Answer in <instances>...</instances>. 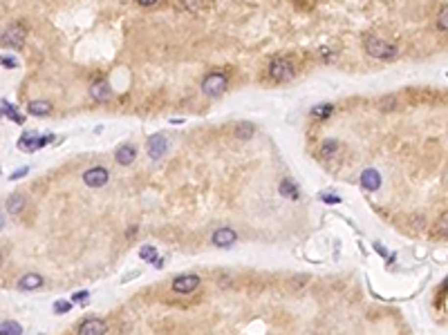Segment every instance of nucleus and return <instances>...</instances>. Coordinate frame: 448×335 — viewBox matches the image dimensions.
Returning a JSON list of instances; mask_svg holds the SVG:
<instances>
[{"mask_svg":"<svg viewBox=\"0 0 448 335\" xmlns=\"http://www.w3.org/2000/svg\"><path fill=\"white\" fill-rule=\"evenodd\" d=\"M365 49H368L370 56L379 58V61H395L399 49H397L395 42H388L379 36H368L365 38Z\"/></svg>","mask_w":448,"mask_h":335,"instance_id":"nucleus-1","label":"nucleus"},{"mask_svg":"<svg viewBox=\"0 0 448 335\" xmlns=\"http://www.w3.org/2000/svg\"><path fill=\"white\" fill-rule=\"evenodd\" d=\"M224 89H227V76L220 72L209 74L204 79V83H202V92L206 96H220Z\"/></svg>","mask_w":448,"mask_h":335,"instance_id":"nucleus-2","label":"nucleus"},{"mask_svg":"<svg viewBox=\"0 0 448 335\" xmlns=\"http://www.w3.org/2000/svg\"><path fill=\"white\" fill-rule=\"evenodd\" d=\"M269 76L274 81H289L294 76V65L287 58H274L269 63Z\"/></svg>","mask_w":448,"mask_h":335,"instance_id":"nucleus-3","label":"nucleus"},{"mask_svg":"<svg viewBox=\"0 0 448 335\" xmlns=\"http://www.w3.org/2000/svg\"><path fill=\"white\" fill-rule=\"evenodd\" d=\"M25 27L23 25H11L9 29H5V34H2V45L5 47H14V49H18V47H23V42H25Z\"/></svg>","mask_w":448,"mask_h":335,"instance_id":"nucleus-4","label":"nucleus"},{"mask_svg":"<svg viewBox=\"0 0 448 335\" xmlns=\"http://www.w3.org/2000/svg\"><path fill=\"white\" fill-rule=\"evenodd\" d=\"M83 184L90 188H101L108 184V170L106 168H90L83 172Z\"/></svg>","mask_w":448,"mask_h":335,"instance_id":"nucleus-5","label":"nucleus"},{"mask_svg":"<svg viewBox=\"0 0 448 335\" xmlns=\"http://www.w3.org/2000/svg\"><path fill=\"white\" fill-rule=\"evenodd\" d=\"M166 150H168V139L164 134H153L148 139V154H150V159H162L166 154Z\"/></svg>","mask_w":448,"mask_h":335,"instance_id":"nucleus-6","label":"nucleus"},{"mask_svg":"<svg viewBox=\"0 0 448 335\" xmlns=\"http://www.w3.org/2000/svg\"><path fill=\"white\" fill-rule=\"evenodd\" d=\"M197 286H200V277L197 275H179L173 282L175 293H193Z\"/></svg>","mask_w":448,"mask_h":335,"instance_id":"nucleus-7","label":"nucleus"},{"mask_svg":"<svg viewBox=\"0 0 448 335\" xmlns=\"http://www.w3.org/2000/svg\"><path fill=\"white\" fill-rule=\"evenodd\" d=\"M213 244L215 246H220V248H229V246H233L237 241V232L233 230V228H217L215 232H213Z\"/></svg>","mask_w":448,"mask_h":335,"instance_id":"nucleus-8","label":"nucleus"},{"mask_svg":"<svg viewBox=\"0 0 448 335\" xmlns=\"http://www.w3.org/2000/svg\"><path fill=\"white\" fill-rule=\"evenodd\" d=\"M108 331V324L103 319H96V317H90L85 319L83 324L79 329V335H106Z\"/></svg>","mask_w":448,"mask_h":335,"instance_id":"nucleus-9","label":"nucleus"},{"mask_svg":"<svg viewBox=\"0 0 448 335\" xmlns=\"http://www.w3.org/2000/svg\"><path fill=\"white\" fill-rule=\"evenodd\" d=\"M90 94H92V99L96 101H110L112 99V87L108 81H96V83H92V87H90Z\"/></svg>","mask_w":448,"mask_h":335,"instance_id":"nucleus-10","label":"nucleus"},{"mask_svg":"<svg viewBox=\"0 0 448 335\" xmlns=\"http://www.w3.org/2000/svg\"><path fill=\"white\" fill-rule=\"evenodd\" d=\"M361 186H363L365 190H379L381 188V174L377 172L375 168L363 170V174H361Z\"/></svg>","mask_w":448,"mask_h":335,"instance_id":"nucleus-11","label":"nucleus"},{"mask_svg":"<svg viewBox=\"0 0 448 335\" xmlns=\"http://www.w3.org/2000/svg\"><path fill=\"white\" fill-rule=\"evenodd\" d=\"M43 286V277L38 275V272H27V275H23L21 279H18V288L21 291H36V288Z\"/></svg>","mask_w":448,"mask_h":335,"instance_id":"nucleus-12","label":"nucleus"},{"mask_svg":"<svg viewBox=\"0 0 448 335\" xmlns=\"http://www.w3.org/2000/svg\"><path fill=\"white\" fill-rule=\"evenodd\" d=\"M38 139H41V136H38L36 132H25V134L18 139V147H21L23 152H32L38 147Z\"/></svg>","mask_w":448,"mask_h":335,"instance_id":"nucleus-13","label":"nucleus"},{"mask_svg":"<svg viewBox=\"0 0 448 335\" xmlns=\"http://www.w3.org/2000/svg\"><path fill=\"white\" fill-rule=\"evenodd\" d=\"M135 157H137V147L135 146H121L117 150V161L121 163V166H130L135 161Z\"/></svg>","mask_w":448,"mask_h":335,"instance_id":"nucleus-14","label":"nucleus"},{"mask_svg":"<svg viewBox=\"0 0 448 335\" xmlns=\"http://www.w3.org/2000/svg\"><path fill=\"white\" fill-rule=\"evenodd\" d=\"M27 112L32 116H45L52 112V103L49 101H32V103L27 105Z\"/></svg>","mask_w":448,"mask_h":335,"instance_id":"nucleus-15","label":"nucleus"},{"mask_svg":"<svg viewBox=\"0 0 448 335\" xmlns=\"http://www.w3.org/2000/svg\"><path fill=\"white\" fill-rule=\"evenodd\" d=\"M278 190H280V194H283V197H287V199H291V201H296L298 197H301V190H298V186H296L291 179H285V181L280 184Z\"/></svg>","mask_w":448,"mask_h":335,"instance_id":"nucleus-16","label":"nucleus"},{"mask_svg":"<svg viewBox=\"0 0 448 335\" xmlns=\"http://www.w3.org/2000/svg\"><path fill=\"white\" fill-rule=\"evenodd\" d=\"M23 208H25V197L23 194H11L7 199V212L9 215H18Z\"/></svg>","mask_w":448,"mask_h":335,"instance_id":"nucleus-17","label":"nucleus"},{"mask_svg":"<svg viewBox=\"0 0 448 335\" xmlns=\"http://www.w3.org/2000/svg\"><path fill=\"white\" fill-rule=\"evenodd\" d=\"M338 152V141H325L321 146V152H318V157L321 159H325V161H330V159L334 157Z\"/></svg>","mask_w":448,"mask_h":335,"instance_id":"nucleus-18","label":"nucleus"},{"mask_svg":"<svg viewBox=\"0 0 448 335\" xmlns=\"http://www.w3.org/2000/svg\"><path fill=\"white\" fill-rule=\"evenodd\" d=\"M0 335H23V326L18 322H2L0 324Z\"/></svg>","mask_w":448,"mask_h":335,"instance_id":"nucleus-19","label":"nucleus"},{"mask_svg":"<svg viewBox=\"0 0 448 335\" xmlns=\"http://www.w3.org/2000/svg\"><path fill=\"white\" fill-rule=\"evenodd\" d=\"M332 112H334L332 103H323V105H316V107L311 110V116H316V119H327V116H332Z\"/></svg>","mask_w":448,"mask_h":335,"instance_id":"nucleus-20","label":"nucleus"},{"mask_svg":"<svg viewBox=\"0 0 448 335\" xmlns=\"http://www.w3.org/2000/svg\"><path fill=\"white\" fill-rule=\"evenodd\" d=\"M253 132H256V127H253L251 123H240V126L236 127V136H237V139H242V141L251 139Z\"/></svg>","mask_w":448,"mask_h":335,"instance_id":"nucleus-21","label":"nucleus"},{"mask_svg":"<svg viewBox=\"0 0 448 335\" xmlns=\"http://www.w3.org/2000/svg\"><path fill=\"white\" fill-rule=\"evenodd\" d=\"M2 114L5 116H9L14 123H23V116L16 112V105H11V103H7V101H2Z\"/></svg>","mask_w":448,"mask_h":335,"instance_id":"nucleus-22","label":"nucleus"},{"mask_svg":"<svg viewBox=\"0 0 448 335\" xmlns=\"http://www.w3.org/2000/svg\"><path fill=\"white\" fill-rule=\"evenodd\" d=\"M139 257H141L143 262H153L155 257H157V251H155L153 246H141V251H139Z\"/></svg>","mask_w":448,"mask_h":335,"instance_id":"nucleus-23","label":"nucleus"},{"mask_svg":"<svg viewBox=\"0 0 448 335\" xmlns=\"http://www.w3.org/2000/svg\"><path fill=\"white\" fill-rule=\"evenodd\" d=\"M72 309V304L70 302H65V299H58V302H54V313H68V311Z\"/></svg>","mask_w":448,"mask_h":335,"instance_id":"nucleus-24","label":"nucleus"},{"mask_svg":"<svg viewBox=\"0 0 448 335\" xmlns=\"http://www.w3.org/2000/svg\"><path fill=\"white\" fill-rule=\"evenodd\" d=\"M446 18H448V7H442V14H439V21H437V25H439V29L442 32H446Z\"/></svg>","mask_w":448,"mask_h":335,"instance_id":"nucleus-25","label":"nucleus"},{"mask_svg":"<svg viewBox=\"0 0 448 335\" xmlns=\"http://www.w3.org/2000/svg\"><path fill=\"white\" fill-rule=\"evenodd\" d=\"M321 199L325 201V204H341V197H338V194H330V192H323L321 194Z\"/></svg>","mask_w":448,"mask_h":335,"instance_id":"nucleus-26","label":"nucleus"},{"mask_svg":"<svg viewBox=\"0 0 448 335\" xmlns=\"http://www.w3.org/2000/svg\"><path fill=\"white\" fill-rule=\"evenodd\" d=\"M54 141V134H47V136H41L38 139V147H43V146H47V143H52Z\"/></svg>","mask_w":448,"mask_h":335,"instance_id":"nucleus-27","label":"nucleus"},{"mask_svg":"<svg viewBox=\"0 0 448 335\" xmlns=\"http://www.w3.org/2000/svg\"><path fill=\"white\" fill-rule=\"evenodd\" d=\"M0 63H2V65H5V67H16V61H14V58H7V56H2V58H0Z\"/></svg>","mask_w":448,"mask_h":335,"instance_id":"nucleus-28","label":"nucleus"},{"mask_svg":"<svg viewBox=\"0 0 448 335\" xmlns=\"http://www.w3.org/2000/svg\"><path fill=\"white\" fill-rule=\"evenodd\" d=\"M27 172H29V168H21V170H16V172L11 174V177H9V179H21V177H25V174H27Z\"/></svg>","mask_w":448,"mask_h":335,"instance_id":"nucleus-29","label":"nucleus"},{"mask_svg":"<svg viewBox=\"0 0 448 335\" xmlns=\"http://www.w3.org/2000/svg\"><path fill=\"white\" fill-rule=\"evenodd\" d=\"M72 299L74 302H83V299H88V291H83V293H74Z\"/></svg>","mask_w":448,"mask_h":335,"instance_id":"nucleus-30","label":"nucleus"},{"mask_svg":"<svg viewBox=\"0 0 448 335\" xmlns=\"http://www.w3.org/2000/svg\"><path fill=\"white\" fill-rule=\"evenodd\" d=\"M139 5H143V7H150V5H155V2H157V0H137Z\"/></svg>","mask_w":448,"mask_h":335,"instance_id":"nucleus-31","label":"nucleus"},{"mask_svg":"<svg viewBox=\"0 0 448 335\" xmlns=\"http://www.w3.org/2000/svg\"><path fill=\"white\" fill-rule=\"evenodd\" d=\"M2 228H5V217L0 215V230H2Z\"/></svg>","mask_w":448,"mask_h":335,"instance_id":"nucleus-32","label":"nucleus"},{"mask_svg":"<svg viewBox=\"0 0 448 335\" xmlns=\"http://www.w3.org/2000/svg\"><path fill=\"white\" fill-rule=\"evenodd\" d=\"M0 266H2V252H0Z\"/></svg>","mask_w":448,"mask_h":335,"instance_id":"nucleus-33","label":"nucleus"},{"mask_svg":"<svg viewBox=\"0 0 448 335\" xmlns=\"http://www.w3.org/2000/svg\"><path fill=\"white\" fill-rule=\"evenodd\" d=\"M0 172H2V170H0Z\"/></svg>","mask_w":448,"mask_h":335,"instance_id":"nucleus-34","label":"nucleus"}]
</instances>
